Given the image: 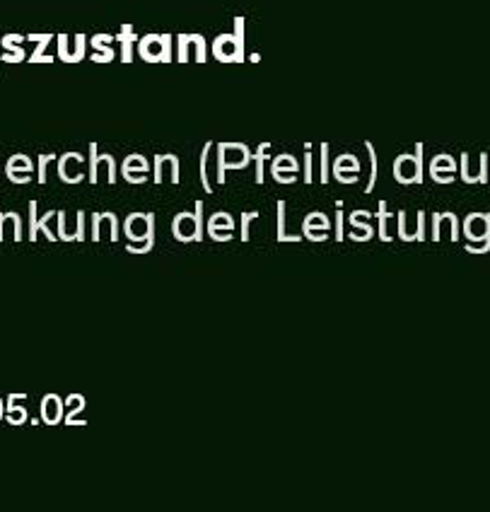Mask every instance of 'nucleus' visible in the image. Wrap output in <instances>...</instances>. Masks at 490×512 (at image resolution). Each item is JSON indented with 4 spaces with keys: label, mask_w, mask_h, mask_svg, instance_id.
Instances as JSON below:
<instances>
[{
    "label": "nucleus",
    "mask_w": 490,
    "mask_h": 512,
    "mask_svg": "<svg viewBox=\"0 0 490 512\" xmlns=\"http://www.w3.org/2000/svg\"><path fill=\"white\" fill-rule=\"evenodd\" d=\"M307 182L312 184V150L307 148Z\"/></svg>",
    "instance_id": "nucleus-27"
},
{
    "label": "nucleus",
    "mask_w": 490,
    "mask_h": 512,
    "mask_svg": "<svg viewBox=\"0 0 490 512\" xmlns=\"http://www.w3.org/2000/svg\"><path fill=\"white\" fill-rule=\"evenodd\" d=\"M259 213H244V228H242V240H249V225H252V220L256 218Z\"/></svg>",
    "instance_id": "nucleus-24"
},
{
    "label": "nucleus",
    "mask_w": 490,
    "mask_h": 512,
    "mask_svg": "<svg viewBox=\"0 0 490 512\" xmlns=\"http://www.w3.org/2000/svg\"><path fill=\"white\" fill-rule=\"evenodd\" d=\"M466 237L471 242H483V244H466L469 252H490V213H471L464 220Z\"/></svg>",
    "instance_id": "nucleus-1"
},
{
    "label": "nucleus",
    "mask_w": 490,
    "mask_h": 512,
    "mask_svg": "<svg viewBox=\"0 0 490 512\" xmlns=\"http://www.w3.org/2000/svg\"><path fill=\"white\" fill-rule=\"evenodd\" d=\"M440 170H447V172H454V162L449 155H437L433 160V165H430V172H440Z\"/></svg>",
    "instance_id": "nucleus-17"
},
{
    "label": "nucleus",
    "mask_w": 490,
    "mask_h": 512,
    "mask_svg": "<svg viewBox=\"0 0 490 512\" xmlns=\"http://www.w3.org/2000/svg\"><path fill=\"white\" fill-rule=\"evenodd\" d=\"M8 170L17 172H32V162H29L27 155H13L8 162Z\"/></svg>",
    "instance_id": "nucleus-15"
},
{
    "label": "nucleus",
    "mask_w": 490,
    "mask_h": 512,
    "mask_svg": "<svg viewBox=\"0 0 490 512\" xmlns=\"http://www.w3.org/2000/svg\"><path fill=\"white\" fill-rule=\"evenodd\" d=\"M172 228L182 242L201 240V201L196 203V213H179Z\"/></svg>",
    "instance_id": "nucleus-2"
},
{
    "label": "nucleus",
    "mask_w": 490,
    "mask_h": 512,
    "mask_svg": "<svg viewBox=\"0 0 490 512\" xmlns=\"http://www.w3.org/2000/svg\"><path fill=\"white\" fill-rule=\"evenodd\" d=\"M124 170H138V172H148V162H145L143 155H131L126 160Z\"/></svg>",
    "instance_id": "nucleus-19"
},
{
    "label": "nucleus",
    "mask_w": 490,
    "mask_h": 512,
    "mask_svg": "<svg viewBox=\"0 0 490 512\" xmlns=\"http://www.w3.org/2000/svg\"><path fill=\"white\" fill-rule=\"evenodd\" d=\"M336 237L338 240L343 237V215L341 213H338V218H336Z\"/></svg>",
    "instance_id": "nucleus-28"
},
{
    "label": "nucleus",
    "mask_w": 490,
    "mask_h": 512,
    "mask_svg": "<svg viewBox=\"0 0 490 512\" xmlns=\"http://www.w3.org/2000/svg\"><path fill=\"white\" fill-rule=\"evenodd\" d=\"M210 150H213V145H206V150H203V162H201V182H203V189L206 191H213V186L208 182V157H210Z\"/></svg>",
    "instance_id": "nucleus-18"
},
{
    "label": "nucleus",
    "mask_w": 490,
    "mask_h": 512,
    "mask_svg": "<svg viewBox=\"0 0 490 512\" xmlns=\"http://www.w3.org/2000/svg\"><path fill=\"white\" fill-rule=\"evenodd\" d=\"M126 232L131 240H148L153 235V215H143V213H133L131 218L126 220Z\"/></svg>",
    "instance_id": "nucleus-6"
},
{
    "label": "nucleus",
    "mask_w": 490,
    "mask_h": 512,
    "mask_svg": "<svg viewBox=\"0 0 490 512\" xmlns=\"http://www.w3.org/2000/svg\"><path fill=\"white\" fill-rule=\"evenodd\" d=\"M367 153H370V160H372V177H370V184H367V191L375 189V177H377V162H375V148H372L370 143H367Z\"/></svg>",
    "instance_id": "nucleus-21"
},
{
    "label": "nucleus",
    "mask_w": 490,
    "mask_h": 512,
    "mask_svg": "<svg viewBox=\"0 0 490 512\" xmlns=\"http://www.w3.org/2000/svg\"><path fill=\"white\" fill-rule=\"evenodd\" d=\"M273 174H276V179L280 184H290V182H295L297 172H273Z\"/></svg>",
    "instance_id": "nucleus-26"
},
{
    "label": "nucleus",
    "mask_w": 490,
    "mask_h": 512,
    "mask_svg": "<svg viewBox=\"0 0 490 512\" xmlns=\"http://www.w3.org/2000/svg\"><path fill=\"white\" fill-rule=\"evenodd\" d=\"M58 174H61L63 182H68V184L83 182V177H85L83 157H80L78 153L63 155L61 162H58Z\"/></svg>",
    "instance_id": "nucleus-5"
},
{
    "label": "nucleus",
    "mask_w": 490,
    "mask_h": 512,
    "mask_svg": "<svg viewBox=\"0 0 490 512\" xmlns=\"http://www.w3.org/2000/svg\"><path fill=\"white\" fill-rule=\"evenodd\" d=\"M157 165H155V182L160 184L162 179H165V174L169 172V179H172L174 184H179V160L174 155H162L157 157Z\"/></svg>",
    "instance_id": "nucleus-7"
},
{
    "label": "nucleus",
    "mask_w": 490,
    "mask_h": 512,
    "mask_svg": "<svg viewBox=\"0 0 490 512\" xmlns=\"http://www.w3.org/2000/svg\"><path fill=\"white\" fill-rule=\"evenodd\" d=\"M29 174H32V172H17V170H8V177L13 179L15 184H27V182H29Z\"/></svg>",
    "instance_id": "nucleus-22"
},
{
    "label": "nucleus",
    "mask_w": 490,
    "mask_h": 512,
    "mask_svg": "<svg viewBox=\"0 0 490 512\" xmlns=\"http://www.w3.org/2000/svg\"><path fill=\"white\" fill-rule=\"evenodd\" d=\"M215 56L223 58V61L239 58V44L230 37V34H225V37H220L218 44H215Z\"/></svg>",
    "instance_id": "nucleus-10"
},
{
    "label": "nucleus",
    "mask_w": 490,
    "mask_h": 512,
    "mask_svg": "<svg viewBox=\"0 0 490 512\" xmlns=\"http://www.w3.org/2000/svg\"><path fill=\"white\" fill-rule=\"evenodd\" d=\"M3 228H13L15 242H22V220H20V215H17V213H8V215L0 213V242H3V237H5Z\"/></svg>",
    "instance_id": "nucleus-11"
},
{
    "label": "nucleus",
    "mask_w": 490,
    "mask_h": 512,
    "mask_svg": "<svg viewBox=\"0 0 490 512\" xmlns=\"http://www.w3.org/2000/svg\"><path fill=\"white\" fill-rule=\"evenodd\" d=\"M249 162V150L244 145H223L220 148V170L218 182H223L225 170H242Z\"/></svg>",
    "instance_id": "nucleus-3"
},
{
    "label": "nucleus",
    "mask_w": 490,
    "mask_h": 512,
    "mask_svg": "<svg viewBox=\"0 0 490 512\" xmlns=\"http://www.w3.org/2000/svg\"><path fill=\"white\" fill-rule=\"evenodd\" d=\"M213 230H235V223H232V218L227 213H215L208 220V232Z\"/></svg>",
    "instance_id": "nucleus-13"
},
{
    "label": "nucleus",
    "mask_w": 490,
    "mask_h": 512,
    "mask_svg": "<svg viewBox=\"0 0 490 512\" xmlns=\"http://www.w3.org/2000/svg\"><path fill=\"white\" fill-rule=\"evenodd\" d=\"M334 170H336V172H346V170L358 172L360 165H358V160H355L353 155H341V157H338V160H336Z\"/></svg>",
    "instance_id": "nucleus-16"
},
{
    "label": "nucleus",
    "mask_w": 490,
    "mask_h": 512,
    "mask_svg": "<svg viewBox=\"0 0 490 512\" xmlns=\"http://www.w3.org/2000/svg\"><path fill=\"white\" fill-rule=\"evenodd\" d=\"M17 399H25V394H13V397L8 399V421L13 423V426H20V423L27 421V409L22 406V409H17L15 401Z\"/></svg>",
    "instance_id": "nucleus-12"
},
{
    "label": "nucleus",
    "mask_w": 490,
    "mask_h": 512,
    "mask_svg": "<svg viewBox=\"0 0 490 512\" xmlns=\"http://www.w3.org/2000/svg\"><path fill=\"white\" fill-rule=\"evenodd\" d=\"M169 42L165 37H148L140 46V51H143V56L148 58V61H165L167 58V51H169Z\"/></svg>",
    "instance_id": "nucleus-8"
},
{
    "label": "nucleus",
    "mask_w": 490,
    "mask_h": 512,
    "mask_svg": "<svg viewBox=\"0 0 490 512\" xmlns=\"http://www.w3.org/2000/svg\"><path fill=\"white\" fill-rule=\"evenodd\" d=\"M61 413H63V401L61 397H56V394H46L42 399V418L46 423H54L61 421Z\"/></svg>",
    "instance_id": "nucleus-9"
},
{
    "label": "nucleus",
    "mask_w": 490,
    "mask_h": 512,
    "mask_svg": "<svg viewBox=\"0 0 490 512\" xmlns=\"http://www.w3.org/2000/svg\"><path fill=\"white\" fill-rule=\"evenodd\" d=\"M322 155V182H329V148H326V145L322 148Z\"/></svg>",
    "instance_id": "nucleus-23"
},
{
    "label": "nucleus",
    "mask_w": 490,
    "mask_h": 512,
    "mask_svg": "<svg viewBox=\"0 0 490 512\" xmlns=\"http://www.w3.org/2000/svg\"><path fill=\"white\" fill-rule=\"evenodd\" d=\"M420 145H418V153L416 157L413 155H401L396 160V179L401 184H418L423 179V167H420Z\"/></svg>",
    "instance_id": "nucleus-4"
},
{
    "label": "nucleus",
    "mask_w": 490,
    "mask_h": 512,
    "mask_svg": "<svg viewBox=\"0 0 490 512\" xmlns=\"http://www.w3.org/2000/svg\"><path fill=\"white\" fill-rule=\"evenodd\" d=\"M83 406H85V399H83V397H78V394H73V397L68 399V418H66V421H68V423L73 421L75 413L83 411Z\"/></svg>",
    "instance_id": "nucleus-20"
},
{
    "label": "nucleus",
    "mask_w": 490,
    "mask_h": 512,
    "mask_svg": "<svg viewBox=\"0 0 490 512\" xmlns=\"http://www.w3.org/2000/svg\"><path fill=\"white\" fill-rule=\"evenodd\" d=\"M300 170V165L295 162V157L290 155H280L276 162H273V172H297Z\"/></svg>",
    "instance_id": "nucleus-14"
},
{
    "label": "nucleus",
    "mask_w": 490,
    "mask_h": 512,
    "mask_svg": "<svg viewBox=\"0 0 490 512\" xmlns=\"http://www.w3.org/2000/svg\"><path fill=\"white\" fill-rule=\"evenodd\" d=\"M54 160V155H46V157H42V160H39V182H46V162H51Z\"/></svg>",
    "instance_id": "nucleus-25"
},
{
    "label": "nucleus",
    "mask_w": 490,
    "mask_h": 512,
    "mask_svg": "<svg viewBox=\"0 0 490 512\" xmlns=\"http://www.w3.org/2000/svg\"><path fill=\"white\" fill-rule=\"evenodd\" d=\"M0 418H3V399H0Z\"/></svg>",
    "instance_id": "nucleus-29"
}]
</instances>
